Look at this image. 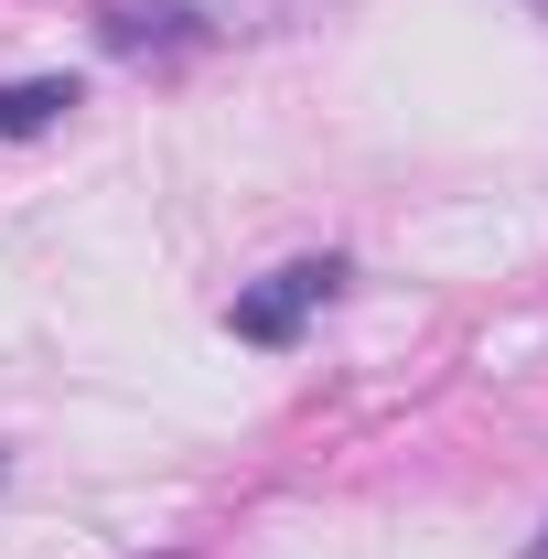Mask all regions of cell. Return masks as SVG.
I'll list each match as a JSON object with an SVG mask.
<instances>
[{
  "instance_id": "6da1fadb",
  "label": "cell",
  "mask_w": 548,
  "mask_h": 559,
  "mask_svg": "<svg viewBox=\"0 0 548 559\" xmlns=\"http://www.w3.org/2000/svg\"><path fill=\"white\" fill-rule=\"evenodd\" d=\"M334 290H344V259L323 248V259H290V270L248 280V290L226 301V323H237V345H301V323H312Z\"/></svg>"
},
{
  "instance_id": "7a4b0ae2",
  "label": "cell",
  "mask_w": 548,
  "mask_h": 559,
  "mask_svg": "<svg viewBox=\"0 0 548 559\" xmlns=\"http://www.w3.org/2000/svg\"><path fill=\"white\" fill-rule=\"evenodd\" d=\"M205 33H215V22L194 11V0H130V11L97 22L108 55H183V44H205Z\"/></svg>"
},
{
  "instance_id": "3957f363",
  "label": "cell",
  "mask_w": 548,
  "mask_h": 559,
  "mask_svg": "<svg viewBox=\"0 0 548 559\" xmlns=\"http://www.w3.org/2000/svg\"><path fill=\"white\" fill-rule=\"evenodd\" d=\"M65 108H86V86H75V75H0V140L55 130Z\"/></svg>"
},
{
  "instance_id": "277c9868",
  "label": "cell",
  "mask_w": 548,
  "mask_h": 559,
  "mask_svg": "<svg viewBox=\"0 0 548 559\" xmlns=\"http://www.w3.org/2000/svg\"><path fill=\"white\" fill-rule=\"evenodd\" d=\"M527 559H548V527H538V549H527Z\"/></svg>"
},
{
  "instance_id": "5b68a950",
  "label": "cell",
  "mask_w": 548,
  "mask_h": 559,
  "mask_svg": "<svg viewBox=\"0 0 548 559\" xmlns=\"http://www.w3.org/2000/svg\"><path fill=\"white\" fill-rule=\"evenodd\" d=\"M538 11H548V0H538Z\"/></svg>"
}]
</instances>
